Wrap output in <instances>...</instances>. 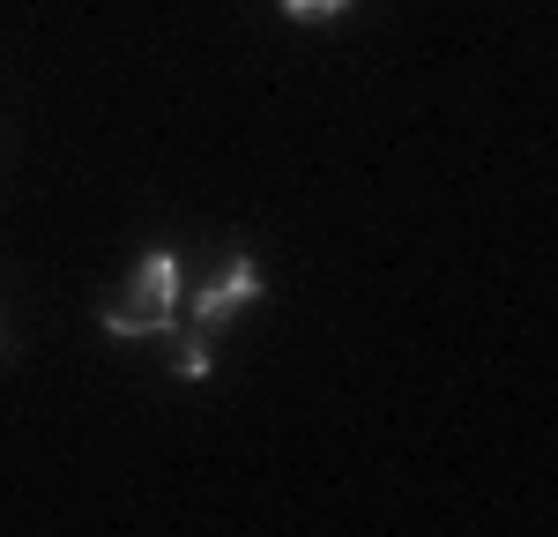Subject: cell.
Instances as JSON below:
<instances>
[{
    "label": "cell",
    "instance_id": "3957f363",
    "mask_svg": "<svg viewBox=\"0 0 558 537\" xmlns=\"http://www.w3.org/2000/svg\"><path fill=\"white\" fill-rule=\"evenodd\" d=\"M350 0H283V15L291 23H328V15H343Z\"/></svg>",
    "mask_w": 558,
    "mask_h": 537
},
{
    "label": "cell",
    "instance_id": "6da1fadb",
    "mask_svg": "<svg viewBox=\"0 0 558 537\" xmlns=\"http://www.w3.org/2000/svg\"><path fill=\"white\" fill-rule=\"evenodd\" d=\"M179 313V254H142L128 276V291L105 307V336H120V344H134V336H165Z\"/></svg>",
    "mask_w": 558,
    "mask_h": 537
},
{
    "label": "cell",
    "instance_id": "7a4b0ae2",
    "mask_svg": "<svg viewBox=\"0 0 558 537\" xmlns=\"http://www.w3.org/2000/svg\"><path fill=\"white\" fill-rule=\"evenodd\" d=\"M260 299V268L246 262V254H231V268L216 276V284H202V299H194V329H223L239 307H254Z\"/></svg>",
    "mask_w": 558,
    "mask_h": 537
},
{
    "label": "cell",
    "instance_id": "277c9868",
    "mask_svg": "<svg viewBox=\"0 0 558 537\" xmlns=\"http://www.w3.org/2000/svg\"><path fill=\"white\" fill-rule=\"evenodd\" d=\"M172 366L186 373V381H209V344H179V351H172Z\"/></svg>",
    "mask_w": 558,
    "mask_h": 537
}]
</instances>
